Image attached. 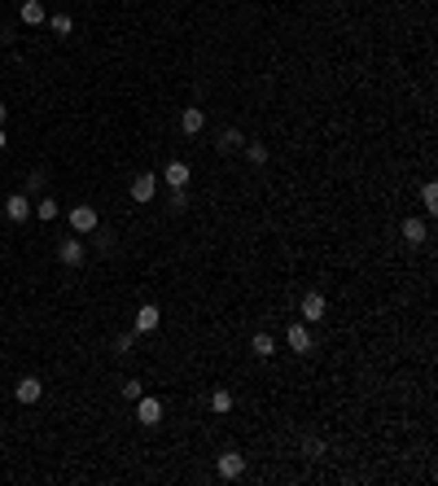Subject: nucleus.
<instances>
[{
  "label": "nucleus",
  "mask_w": 438,
  "mask_h": 486,
  "mask_svg": "<svg viewBox=\"0 0 438 486\" xmlns=\"http://www.w3.org/2000/svg\"><path fill=\"white\" fill-rule=\"evenodd\" d=\"M285 342H289V351H294V355H307V351H316L311 333H307V320H294V324L285 329Z\"/></svg>",
  "instance_id": "1"
},
{
  "label": "nucleus",
  "mask_w": 438,
  "mask_h": 486,
  "mask_svg": "<svg viewBox=\"0 0 438 486\" xmlns=\"http://www.w3.org/2000/svg\"><path fill=\"white\" fill-rule=\"evenodd\" d=\"M298 311H303V320H307V324H316V320H325V311H329L325 294L307 289V294H303V302H298Z\"/></svg>",
  "instance_id": "2"
},
{
  "label": "nucleus",
  "mask_w": 438,
  "mask_h": 486,
  "mask_svg": "<svg viewBox=\"0 0 438 486\" xmlns=\"http://www.w3.org/2000/svg\"><path fill=\"white\" fill-rule=\"evenodd\" d=\"M153 193H158V175H149V171H140V175H132V201H153Z\"/></svg>",
  "instance_id": "3"
},
{
  "label": "nucleus",
  "mask_w": 438,
  "mask_h": 486,
  "mask_svg": "<svg viewBox=\"0 0 438 486\" xmlns=\"http://www.w3.org/2000/svg\"><path fill=\"white\" fill-rule=\"evenodd\" d=\"M136 421H140V425H158V421H162V399L140 395V399H136Z\"/></svg>",
  "instance_id": "4"
},
{
  "label": "nucleus",
  "mask_w": 438,
  "mask_h": 486,
  "mask_svg": "<svg viewBox=\"0 0 438 486\" xmlns=\"http://www.w3.org/2000/svg\"><path fill=\"white\" fill-rule=\"evenodd\" d=\"M132 324H136V333H153V329L162 324V311H158L153 302H145V307H136V320H132Z\"/></svg>",
  "instance_id": "5"
},
{
  "label": "nucleus",
  "mask_w": 438,
  "mask_h": 486,
  "mask_svg": "<svg viewBox=\"0 0 438 486\" xmlns=\"http://www.w3.org/2000/svg\"><path fill=\"white\" fill-rule=\"evenodd\" d=\"M57 258H62L66 267H79L84 263V241H79V236H66V241L57 245Z\"/></svg>",
  "instance_id": "6"
},
{
  "label": "nucleus",
  "mask_w": 438,
  "mask_h": 486,
  "mask_svg": "<svg viewBox=\"0 0 438 486\" xmlns=\"http://www.w3.org/2000/svg\"><path fill=\"white\" fill-rule=\"evenodd\" d=\"M215 469H219V478H241V473H245V456H237V452H223L219 460H215Z\"/></svg>",
  "instance_id": "7"
},
{
  "label": "nucleus",
  "mask_w": 438,
  "mask_h": 486,
  "mask_svg": "<svg viewBox=\"0 0 438 486\" xmlns=\"http://www.w3.org/2000/svg\"><path fill=\"white\" fill-rule=\"evenodd\" d=\"M202 127H206L202 105H184V114H180V132H184V136H197Z\"/></svg>",
  "instance_id": "8"
},
{
  "label": "nucleus",
  "mask_w": 438,
  "mask_h": 486,
  "mask_svg": "<svg viewBox=\"0 0 438 486\" xmlns=\"http://www.w3.org/2000/svg\"><path fill=\"white\" fill-rule=\"evenodd\" d=\"M399 232H404L408 245H425V241H430V232H425V223H421L417 215H408L404 223H399Z\"/></svg>",
  "instance_id": "9"
},
{
  "label": "nucleus",
  "mask_w": 438,
  "mask_h": 486,
  "mask_svg": "<svg viewBox=\"0 0 438 486\" xmlns=\"http://www.w3.org/2000/svg\"><path fill=\"white\" fill-rule=\"evenodd\" d=\"M70 228H75V232H97V210H92V206H75V210H70Z\"/></svg>",
  "instance_id": "10"
},
{
  "label": "nucleus",
  "mask_w": 438,
  "mask_h": 486,
  "mask_svg": "<svg viewBox=\"0 0 438 486\" xmlns=\"http://www.w3.org/2000/svg\"><path fill=\"white\" fill-rule=\"evenodd\" d=\"M27 215H31V201L22 197V193H14V197L5 201V219L9 223H27Z\"/></svg>",
  "instance_id": "11"
},
{
  "label": "nucleus",
  "mask_w": 438,
  "mask_h": 486,
  "mask_svg": "<svg viewBox=\"0 0 438 486\" xmlns=\"http://www.w3.org/2000/svg\"><path fill=\"white\" fill-rule=\"evenodd\" d=\"M272 351H276V338H272L267 329H259V333L250 338V355L254 360H272Z\"/></svg>",
  "instance_id": "12"
},
{
  "label": "nucleus",
  "mask_w": 438,
  "mask_h": 486,
  "mask_svg": "<svg viewBox=\"0 0 438 486\" xmlns=\"http://www.w3.org/2000/svg\"><path fill=\"white\" fill-rule=\"evenodd\" d=\"M18 18L27 22V27H44V22H49V14H44V5H40V0H22Z\"/></svg>",
  "instance_id": "13"
},
{
  "label": "nucleus",
  "mask_w": 438,
  "mask_h": 486,
  "mask_svg": "<svg viewBox=\"0 0 438 486\" xmlns=\"http://www.w3.org/2000/svg\"><path fill=\"white\" fill-rule=\"evenodd\" d=\"M40 395H44V386L35 382V377H22V382L14 386V399H18V403H35Z\"/></svg>",
  "instance_id": "14"
},
{
  "label": "nucleus",
  "mask_w": 438,
  "mask_h": 486,
  "mask_svg": "<svg viewBox=\"0 0 438 486\" xmlns=\"http://www.w3.org/2000/svg\"><path fill=\"white\" fill-rule=\"evenodd\" d=\"M162 175H167V184H171V188H184L193 171H188V162H180V158H175V162H167V171H162Z\"/></svg>",
  "instance_id": "15"
},
{
  "label": "nucleus",
  "mask_w": 438,
  "mask_h": 486,
  "mask_svg": "<svg viewBox=\"0 0 438 486\" xmlns=\"http://www.w3.org/2000/svg\"><path fill=\"white\" fill-rule=\"evenodd\" d=\"M232 403H237V399H232V390H223V386H219L215 395H210V412H215V417H228Z\"/></svg>",
  "instance_id": "16"
},
{
  "label": "nucleus",
  "mask_w": 438,
  "mask_h": 486,
  "mask_svg": "<svg viewBox=\"0 0 438 486\" xmlns=\"http://www.w3.org/2000/svg\"><path fill=\"white\" fill-rule=\"evenodd\" d=\"M245 158H250L254 167H263V162L272 158V153H267V145H263V140H250V145H245Z\"/></svg>",
  "instance_id": "17"
},
{
  "label": "nucleus",
  "mask_w": 438,
  "mask_h": 486,
  "mask_svg": "<svg viewBox=\"0 0 438 486\" xmlns=\"http://www.w3.org/2000/svg\"><path fill=\"white\" fill-rule=\"evenodd\" d=\"M118 395H123L127 403H136L140 395H145V382H136V377H127V382H123V386H118Z\"/></svg>",
  "instance_id": "18"
},
{
  "label": "nucleus",
  "mask_w": 438,
  "mask_h": 486,
  "mask_svg": "<svg viewBox=\"0 0 438 486\" xmlns=\"http://www.w3.org/2000/svg\"><path fill=\"white\" fill-rule=\"evenodd\" d=\"M303 456H307V460H320V456H325V443H320L316 434H307V438H303Z\"/></svg>",
  "instance_id": "19"
},
{
  "label": "nucleus",
  "mask_w": 438,
  "mask_h": 486,
  "mask_svg": "<svg viewBox=\"0 0 438 486\" xmlns=\"http://www.w3.org/2000/svg\"><path fill=\"white\" fill-rule=\"evenodd\" d=\"M49 27H53V35H70V31H75V18H70V14H53Z\"/></svg>",
  "instance_id": "20"
},
{
  "label": "nucleus",
  "mask_w": 438,
  "mask_h": 486,
  "mask_svg": "<svg viewBox=\"0 0 438 486\" xmlns=\"http://www.w3.org/2000/svg\"><path fill=\"white\" fill-rule=\"evenodd\" d=\"M237 145H245V136H241V132H232V127H228V132L219 136V153H232Z\"/></svg>",
  "instance_id": "21"
},
{
  "label": "nucleus",
  "mask_w": 438,
  "mask_h": 486,
  "mask_svg": "<svg viewBox=\"0 0 438 486\" xmlns=\"http://www.w3.org/2000/svg\"><path fill=\"white\" fill-rule=\"evenodd\" d=\"M35 215H40L44 223H53L57 215H62V210H57V201H53V197H44V201H40V206H35Z\"/></svg>",
  "instance_id": "22"
},
{
  "label": "nucleus",
  "mask_w": 438,
  "mask_h": 486,
  "mask_svg": "<svg viewBox=\"0 0 438 486\" xmlns=\"http://www.w3.org/2000/svg\"><path fill=\"white\" fill-rule=\"evenodd\" d=\"M421 206L425 210H438V184H425L421 188Z\"/></svg>",
  "instance_id": "23"
},
{
  "label": "nucleus",
  "mask_w": 438,
  "mask_h": 486,
  "mask_svg": "<svg viewBox=\"0 0 438 486\" xmlns=\"http://www.w3.org/2000/svg\"><path fill=\"white\" fill-rule=\"evenodd\" d=\"M132 346H136L132 333H118V342H114V351H118V355H132Z\"/></svg>",
  "instance_id": "24"
},
{
  "label": "nucleus",
  "mask_w": 438,
  "mask_h": 486,
  "mask_svg": "<svg viewBox=\"0 0 438 486\" xmlns=\"http://www.w3.org/2000/svg\"><path fill=\"white\" fill-rule=\"evenodd\" d=\"M188 206V193H184V188H175V193H171V210H184Z\"/></svg>",
  "instance_id": "25"
},
{
  "label": "nucleus",
  "mask_w": 438,
  "mask_h": 486,
  "mask_svg": "<svg viewBox=\"0 0 438 486\" xmlns=\"http://www.w3.org/2000/svg\"><path fill=\"white\" fill-rule=\"evenodd\" d=\"M5 114H9V105H0V123H5Z\"/></svg>",
  "instance_id": "26"
},
{
  "label": "nucleus",
  "mask_w": 438,
  "mask_h": 486,
  "mask_svg": "<svg viewBox=\"0 0 438 486\" xmlns=\"http://www.w3.org/2000/svg\"><path fill=\"white\" fill-rule=\"evenodd\" d=\"M5 145H9V136H5V132H0V149H5Z\"/></svg>",
  "instance_id": "27"
}]
</instances>
